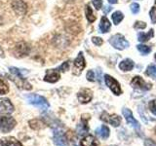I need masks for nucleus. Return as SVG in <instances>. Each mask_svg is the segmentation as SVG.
Here are the masks:
<instances>
[{"instance_id": "f257e3e1", "label": "nucleus", "mask_w": 156, "mask_h": 146, "mask_svg": "<svg viewBox=\"0 0 156 146\" xmlns=\"http://www.w3.org/2000/svg\"><path fill=\"white\" fill-rule=\"evenodd\" d=\"M27 99L29 104L36 106L41 110H46L49 108V102L47 101V99L45 97H43L39 95H36V94L28 95L27 96Z\"/></svg>"}, {"instance_id": "f03ea898", "label": "nucleus", "mask_w": 156, "mask_h": 146, "mask_svg": "<svg viewBox=\"0 0 156 146\" xmlns=\"http://www.w3.org/2000/svg\"><path fill=\"white\" fill-rule=\"evenodd\" d=\"M109 43L111 44L112 47H114L116 50H125L126 48L130 46V43L125 39V37L122 34H115V35L111 36L109 39Z\"/></svg>"}, {"instance_id": "7ed1b4c3", "label": "nucleus", "mask_w": 156, "mask_h": 146, "mask_svg": "<svg viewBox=\"0 0 156 146\" xmlns=\"http://www.w3.org/2000/svg\"><path fill=\"white\" fill-rule=\"evenodd\" d=\"M17 125V122L11 116H0V130L3 134L10 133Z\"/></svg>"}, {"instance_id": "20e7f679", "label": "nucleus", "mask_w": 156, "mask_h": 146, "mask_svg": "<svg viewBox=\"0 0 156 146\" xmlns=\"http://www.w3.org/2000/svg\"><path fill=\"white\" fill-rule=\"evenodd\" d=\"M86 66V61H85V57L83 56V53L80 52L78 54V56L73 61V68H72V74L75 76H79L83 69Z\"/></svg>"}, {"instance_id": "39448f33", "label": "nucleus", "mask_w": 156, "mask_h": 146, "mask_svg": "<svg viewBox=\"0 0 156 146\" xmlns=\"http://www.w3.org/2000/svg\"><path fill=\"white\" fill-rule=\"evenodd\" d=\"M105 82L106 86L111 90V92H113L115 96H120L122 94V89L120 87V84L118 83L116 79H114L113 77L106 74L105 75Z\"/></svg>"}, {"instance_id": "423d86ee", "label": "nucleus", "mask_w": 156, "mask_h": 146, "mask_svg": "<svg viewBox=\"0 0 156 146\" xmlns=\"http://www.w3.org/2000/svg\"><path fill=\"white\" fill-rule=\"evenodd\" d=\"M131 86L134 89H140L143 91H149L152 88V84L144 80L140 76H135L131 81Z\"/></svg>"}, {"instance_id": "0eeeda50", "label": "nucleus", "mask_w": 156, "mask_h": 146, "mask_svg": "<svg viewBox=\"0 0 156 146\" xmlns=\"http://www.w3.org/2000/svg\"><path fill=\"white\" fill-rule=\"evenodd\" d=\"M29 52H30V47L24 41L19 42L14 48V54L18 57H24L28 56Z\"/></svg>"}, {"instance_id": "6e6552de", "label": "nucleus", "mask_w": 156, "mask_h": 146, "mask_svg": "<svg viewBox=\"0 0 156 146\" xmlns=\"http://www.w3.org/2000/svg\"><path fill=\"white\" fill-rule=\"evenodd\" d=\"M11 6L16 15L20 17L24 16L27 12V5L23 0H12Z\"/></svg>"}, {"instance_id": "1a4fd4ad", "label": "nucleus", "mask_w": 156, "mask_h": 146, "mask_svg": "<svg viewBox=\"0 0 156 146\" xmlns=\"http://www.w3.org/2000/svg\"><path fill=\"white\" fill-rule=\"evenodd\" d=\"M8 77H9V79H11L15 84L17 85V87L20 88V89L27 90V91H29L32 89V86L29 84L23 76H17V75L12 74L11 76H8Z\"/></svg>"}, {"instance_id": "9d476101", "label": "nucleus", "mask_w": 156, "mask_h": 146, "mask_svg": "<svg viewBox=\"0 0 156 146\" xmlns=\"http://www.w3.org/2000/svg\"><path fill=\"white\" fill-rule=\"evenodd\" d=\"M122 114H123L124 118L126 119L127 123H128L131 127H133V128L136 130H140V126L139 124V122L134 118L133 113H132V111L130 109H128V108H123V110H122Z\"/></svg>"}, {"instance_id": "9b49d317", "label": "nucleus", "mask_w": 156, "mask_h": 146, "mask_svg": "<svg viewBox=\"0 0 156 146\" xmlns=\"http://www.w3.org/2000/svg\"><path fill=\"white\" fill-rule=\"evenodd\" d=\"M77 99L79 100L80 103L86 104L88 102H90L93 99V92L90 89H87V88H84V89H81L77 94Z\"/></svg>"}, {"instance_id": "f8f14e48", "label": "nucleus", "mask_w": 156, "mask_h": 146, "mask_svg": "<svg viewBox=\"0 0 156 146\" xmlns=\"http://www.w3.org/2000/svg\"><path fill=\"white\" fill-rule=\"evenodd\" d=\"M101 120L104 122H106V123H109L110 125L115 127V128L119 127L121 124V118L118 115H116V114L108 115L106 112H104V113L101 115Z\"/></svg>"}, {"instance_id": "ddd939ff", "label": "nucleus", "mask_w": 156, "mask_h": 146, "mask_svg": "<svg viewBox=\"0 0 156 146\" xmlns=\"http://www.w3.org/2000/svg\"><path fill=\"white\" fill-rule=\"evenodd\" d=\"M14 105L9 99H0V113L2 114H10L14 112Z\"/></svg>"}, {"instance_id": "4468645a", "label": "nucleus", "mask_w": 156, "mask_h": 146, "mask_svg": "<svg viewBox=\"0 0 156 146\" xmlns=\"http://www.w3.org/2000/svg\"><path fill=\"white\" fill-rule=\"evenodd\" d=\"M61 74L58 69H49L46 71V74L44 76V81L48 83H56L60 80Z\"/></svg>"}, {"instance_id": "2eb2a0df", "label": "nucleus", "mask_w": 156, "mask_h": 146, "mask_svg": "<svg viewBox=\"0 0 156 146\" xmlns=\"http://www.w3.org/2000/svg\"><path fill=\"white\" fill-rule=\"evenodd\" d=\"M0 145L1 146H23L21 141H19L13 136H9V137H3L0 139Z\"/></svg>"}, {"instance_id": "dca6fc26", "label": "nucleus", "mask_w": 156, "mask_h": 146, "mask_svg": "<svg viewBox=\"0 0 156 146\" xmlns=\"http://www.w3.org/2000/svg\"><path fill=\"white\" fill-rule=\"evenodd\" d=\"M86 115H83L82 116V119H81V123L78 125L77 127V133L78 134H86L88 130H89V127H88V120L90 119V116L88 118H85Z\"/></svg>"}, {"instance_id": "f3484780", "label": "nucleus", "mask_w": 156, "mask_h": 146, "mask_svg": "<svg viewBox=\"0 0 156 146\" xmlns=\"http://www.w3.org/2000/svg\"><path fill=\"white\" fill-rule=\"evenodd\" d=\"M54 143L57 146H66V140L62 131L60 130L54 131Z\"/></svg>"}, {"instance_id": "a211bd4d", "label": "nucleus", "mask_w": 156, "mask_h": 146, "mask_svg": "<svg viewBox=\"0 0 156 146\" xmlns=\"http://www.w3.org/2000/svg\"><path fill=\"white\" fill-rule=\"evenodd\" d=\"M110 28H111V23L109 22V19H107L105 16H102L101 19V22H100V26H99L100 32L106 33L110 30Z\"/></svg>"}, {"instance_id": "6ab92c4d", "label": "nucleus", "mask_w": 156, "mask_h": 146, "mask_svg": "<svg viewBox=\"0 0 156 146\" xmlns=\"http://www.w3.org/2000/svg\"><path fill=\"white\" fill-rule=\"evenodd\" d=\"M134 66H135V62L131 58H125V60H123L119 63V68L124 72L133 70Z\"/></svg>"}, {"instance_id": "aec40b11", "label": "nucleus", "mask_w": 156, "mask_h": 146, "mask_svg": "<svg viewBox=\"0 0 156 146\" xmlns=\"http://www.w3.org/2000/svg\"><path fill=\"white\" fill-rule=\"evenodd\" d=\"M153 36H154V30H153V29H150L147 33L139 32L138 33V40L140 43H145V42H147L148 40H150V39L152 38Z\"/></svg>"}, {"instance_id": "412c9836", "label": "nucleus", "mask_w": 156, "mask_h": 146, "mask_svg": "<svg viewBox=\"0 0 156 146\" xmlns=\"http://www.w3.org/2000/svg\"><path fill=\"white\" fill-rule=\"evenodd\" d=\"M80 146H98V141L93 135H87L80 141Z\"/></svg>"}, {"instance_id": "4be33fe9", "label": "nucleus", "mask_w": 156, "mask_h": 146, "mask_svg": "<svg viewBox=\"0 0 156 146\" xmlns=\"http://www.w3.org/2000/svg\"><path fill=\"white\" fill-rule=\"evenodd\" d=\"M96 134H97V135H99L101 138L106 139L109 136V129H108V127L105 126V125L100 127L99 129L96 130Z\"/></svg>"}, {"instance_id": "5701e85b", "label": "nucleus", "mask_w": 156, "mask_h": 146, "mask_svg": "<svg viewBox=\"0 0 156 146\" xmlns=\"http://www.w3.org/2000/svg\"><path fill=\"white\" fill-rule=\"evenodd\" d=\"M85 15H86V18L88 19V22L89 23H94L96 21L97 17L95 16L94 12H93V10L90 6V4H87L85 6Z\"/></svg>"}, {"instance_id": "b1692460", "label": "nucleus", "mask_w": 156, "mask_h": 146, "mask_svg": "<svg viewBox=\"0 0 156 146\" xmlns=\"http://www.w3.org/2000/svg\"><path fill=\"white\" fill-rule=\"evenodd\" d=\"M111 19H112V21H113V23L115 24V26H118V24L123 21L124 15L120 11H115L113 14H112Z\"/></svg>"}, {"instance_id": "393cba45", "label": "nucleus", "mask_w": 156, "mask_h": 146, "mask_svg": "<svg viewBox=\"0 0 156 146\" xmlns=\"http://www.w3.org/2000/svg\"><path fill=\"white\" fill-rule=\"evenodd\" d=\"M29 126H30V128L33 130H40L44 128V123L41 120L34 119V120L29 121Z\"/></svg>"}, {"instance_id": "a878e982", "label": "nucleus", "mask_w": 156, "mask_h": 146, "mask_svg": "<svg viewBox=\"0 0 156 146\" xmlns=\"http://www.w3.org/2000/svg\"><path fill=\"white\" fill-rule=\"evenodd\" d=\"M145 75L151 78H156V65L154 64L148 65L145 70Z\"/></svg>"}, {"instance_id": "bb28decb", "label": "nucleus", "mask_w": 156, "mask_h": 146, "mask_svg": "<svg viewBox=\"0 0 156 146\" xmlns=\"http://www.w3.org/2000/svg\"><path fill=\"white\" fill-rule=\"evenodd\" d=\"M136 49L141 54V55H148V54L151 52V48L149 46L144 45V44H140V45L136 46Z\"/></svg>"}, {"instance_id": "cd10ccee", "label": "nucleus", "mask_w": 156, "mask_h": 146, "mask_svg": "<svg viewBox=\"0 0 156 146\" xmlns=\"http://www.w3.org/2000/svg\"><path fill=\"white\" fill-rule=\"evenodd\" d=\"M9 92V86L3 79L0 78V95H7Z\"/></svg>"}, {"instance_id": "c85d7f7f", "label": "nucleus", "mask_w": 156, "mask_h": 146, "mask_svg": "<svg viewBox=\"0 0 156 146\" xmlns=\"http://www.w3.org/2000/svg\"><path fill=\"white\" fill-rule=\"evenodd\" d=\"M9 70H10V72H11L13 75L23 76V77L24 76V74H26V73L28 72V71H26L24 69H19V68H17V67H10Z\"/></svg>"}, {"instance_id": "c756f323", "label": "nucleus", "mask_w": 156, "mask_h": 146, "mask_svg": "<svg viewBox=\"0 0 156 146\" xmlns=\"http://www.w3.org/2000/svg\"><path fill=\"white\" fill-rule=\"evenodd\" d=\"M68 69H69V61H65L58 68V71H62V72H66Z\"/></svg>"}, {"instance_id": "7c9ffc66", "label": "nucleus", "mask_w": 156, "mask_h": 146, "mask_svg": "<svg viewBox=\"0 0 156 146\" xmlns=\"http://www.w3.org/2000/svg\"><path fill=\"white\" fill-rule=\"evenodd\" d=\"M149 16H150V19L152 23H156V7H152L149 12Z\"/></svg>"}, {"instance_id": "2f4dec72", "label": "nucleus", "mask_w": 156, "mask_h": 146, "mask_svg": "<svg viewBox=\"0 0 156 146\" xmlns=\"http://www.w3.org/2000/svg\"><path fill=\"white\" fill-rule=\"evenodd\" d=\"M146 27V23L141 22V21H138L136 22L134 24V28L135 29H144Z\"/></svg>"}, {"instance_id": "473e14b6", "label": "nucleus", "mask_w": 156, "mask_h": 146, "mask_svg": "<svg viewBox=\"0 0 156 146\" xmlns=\"http://www.w3.org/2000/svg\"><path fill=\"white\" fill-rule=\"evenodd\" d=\"M130 10L133 14H138L140 12V5L138 3H132L130 5Z\"/></svg>"}, {"instance_id": "72a5a7b5", "label": "nucleus", "mask_w": 156, "mask_h": 146, "mask_svg": "<svg viewBox=\"0 0 156 146\" xmlns=\"http://www.w3.org/2000/svg\"><path fill=\"white\" fill-rule=\"evenodd\" d=\"M92 42L94 43L96 46H101L102 44H104V40H102L101 37H97V36H94L92 38Z\"/></svg>"}, {"instance_id": "f704fd0d", "label": "nucleus", "mask_w": 156, "mask_h": 146, "mask_svg": "<svg viewBox=\"0 0 156 146\" xmlns=\"http://www.w3.org/2000/svg\"><path fill=\"white\" fill-rule=\"evenodd\" d=\"M92 4L96 10H101L102 7V0H92Z\"/></svg>"}, {"instance_id": "c9c22d12", "label": "nucleus", "mask_w": 156, "mask_h": 146, "mask_svg": "<svg viewBox=\"0 0 156 146\" xmlns=\"http://www.w3.org/2000/svg\"><path fill=\"white\" fill-rule=\"evenodd\" d=\"M86 78L88 81L90 82H94L95 81V73L93 70H89L87 72V75H86Z\"/></svg>"}, {"instance_id": "e433bc0d", "label": "nucleus", "mask_w": 156, "mask_h": 146, "mask_svg": "<svg viewBox=\"0 0 156 146\" xmlns=\"http://www.w3.org/2000/svg\"><path fill=\"white\" fill-rule=\"evenodd\" d=\"M148 107H149L150 111L152 112L154 115H156V102H155V100H151L148 104Z\"/></svg>"}, {"instance_id": "4c0bfd02", "label": "nucleus", "mask_w": 156, "mask_h": 146, "mask_svg": "<svg viewBox=\"0 0 156 146\" xmlns=\"http://www.w3.org/2000/svg\"><path fill=\"white\" fill-rule=\"evenodd\" d=\"M144 146H156V142H154L152 139L147 138L144 140Z\"/></svg>"}, {"instance_id": "58836bf2", "label": "nucleus", "mask_w": 156, "mask_h": 146, "mask_svg": "<svg viewBox=\"0 0 156 146\" xmlns=\"http://www.w3.org/2000/svg\"><path fill=\"white\" fill-rule=\"evenodd\" d=\"M111 6H105L104 7V13L105 14H107V13H108L109 11H111Z\"/></svg>"}, {"instance_id": "ea45409f", "label": "nucleus", "mask_w": 156, "mask_h": 146, "mask_svg": "<svg viewBox=\"0 0 156 146\" xmlns=\"http://www.w3.org/2000/svg\"><path fill=\"white\" fill-rule=\"evenodd\" d=\"M110 4H116L117 2H118V0H107Z\"/></svg>"}, {"instance_id": "a19ab883", "label": "nucleus", "mask_w": 156, "mask_h": 146, "mask_svg": "<svg viewBox=\"0 0 156 146\" xmlns=\"http://www.w3.org/2000/svg\"><path fill=\"white\" fill-rule=\"evenodd\" d=\"M154 58H155V61H156V54H155V55H154Z\"/></svg>"}, {"instance_id": "79ce46f5", "label": "nucleus", "mask_w": 156, "mask_h": 146, "mask_svg": "<svg viewBox=\"0 0 156 146\" xmlns=\"http://www.w3.org/2000/svg\"><path fill=\"white\" fill-rule=\"evenodd\" d=\"M155 134H156V127H155Z\"/></svg>"}]
</instances>
